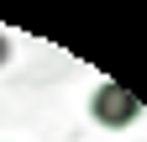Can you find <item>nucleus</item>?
<instances>
[{
	"label": "nucleus",
	"mask_w": 147,
	"mask_h": 142,
	"mask_svg": "<svg viewBox=\"0 0 147 142\" xmlns=\"http://www.w3.org/2000/svg\"><path fill=\"white\" fill-rule=\"evenodd\" d=\"M11 63V42H5V32H0V68Z\"/></svg>",
	"instance_id": "f03ea898"
},
{
	"label": "nucleus",
	"mask_w": 147,
	"mask_h": 142,
	"mask_svg": "<svg viewBox=\"0 0 147 142\" xmlns=\"http://www.w3.org/2000/svg\"><path fill=\"white\" fill-rule=\"evenodd\" d=\"M89 116L100 121V126H110V132H121V126H131V121L142 116V100L126 90V84H116V79H105L95 95H89Z\"/></svg>",
	"instance_id": "f257e3e1"
}]
</instances>
